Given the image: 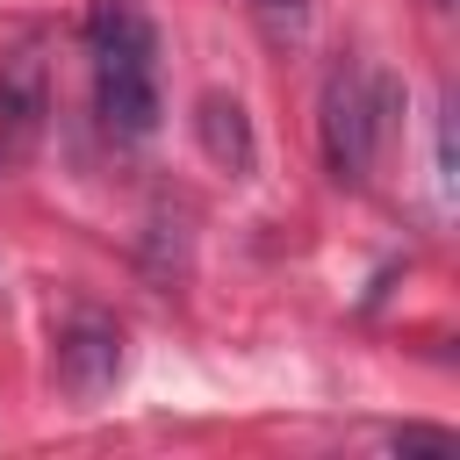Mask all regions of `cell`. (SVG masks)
<instances>
[{
	"label": "cell",
	"mask_w": 460,
	"mask_h": 460,
	"mask_svg": "<svg viewBox=\"0 0 460 460\" xmlns=\"http://www.w3.org/2000/svg\"><path fill=\"white\" fill-rule=\"evenodd\" d=\"M122 374V331L101 309H72L58 323V388L72 402H101Z\"/></svg>",
	"instance_id": "cell-2"
},
{
	"label": "cell",
	"mask_w": 460,
	"mask_h": 460,
	"mask_svg": "<svg viewBox=\"0 0 460 460\" xmlns=\"http://www.w3.org/2000/svg\"><path fill=\"white\" fill-rule=\"evenodd\" d=\"M0 115H7L22 137H29L36 115H43V65H36L29 50H22L14 65H0Z\"/></svg>",
	"instance_id": "cell-5"
},
{
	"label": "cell",
	"mask_w": 460,
	"mask_h": 460,
	"mask_svg": "<svg viewBox=\"0 0 460 460\" xmlns=\"http://www.w3.org/2000/svg\"><path fill=\"white\" fill-rule=\"evenodd\" d=\"M316 122H323V158H331V180H338V187H367V172H374V151H381L374 72H367V65H331Z\"/></svg>",
	"instance_id": "cell-1"
},
{
	"label": "cell",
	"mask_w": 460,
	"mask_h": 460,
	"mask_svg": "<svg viewBox=\"0 0 460 460\" xmlns=\"http://www.w3.org/2000/svg\"><path fill=\"white\" fill-rule=\"evenodd\" d=\"M252 7H266V14H295L302 0H252Z\"/></svg>",
	"instance_id": "cell-7"
},
{
	"label": "cell",
	"mask_w": 460,
	"mask_h": 460,
	"mask_svg": "<svg viewBox=\"0 0 460 460\" xmlns=\"http://www.w3.org/2000/svg\"><path fill=\"white\" fill-rule=\"evenodd\" d=\"M93 101L122 144H144L158 129V58H93Z\"/></svg>",
	"instance_id": "cell-3"
},
{
	"label": "cell",
	"mask_w": 460,
	"mask_h": 460,
	"mask_svg": "<svg viewBox=\"0 0 460 460\" xmlns=\"http://www.w3.org/2000/svg\"><path fill=\"white\" fill-rule=\"evenodd\" d=\"M194 137H201L208 165L252 172V115H244L237 93H201V101H194Z\"/></svg>",
	"instance_id": "cell-4"
},
{
	"label": "cell",
	"mask_w": 460,
	"mask_h": 460,
	"mask_svg": "<svg viewBox=\"0 0 460 460\" xmlns=\"http://www.w3.org/2000/svg\"><path fill=\"white\" fill-rule=\"evenodd\" d=\"M388 446H395V453H453V431H431V424H402Z\"/></svg>",
	"instance_id": "cell-6"
}]
</instances>
